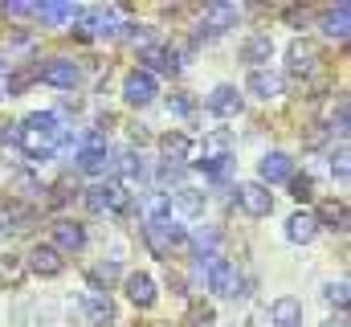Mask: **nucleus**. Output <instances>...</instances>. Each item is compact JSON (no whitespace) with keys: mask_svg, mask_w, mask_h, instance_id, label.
<instances>
[{"mask_svg":"<svg viewBox=\"0 0 351 327\" xmlns=\"http://www.w3.org/2000/svg\"><path fill=\"white\" fill-rule=\"evenodd\" d=\"M16 131H21L25 156L37 160V164H45L53 152H58V144L66 139V127H62V119H58L53 111H33L25 123H16Z\"/></svg>","mask_w":351,"mask_h":327,"instance_id":"f257e3e1","label":"nucleus"},{"mask_svg":"<svg viewBox=\"0 0 351 327\" xmlns=\"http://www.w3.org/2000/svg\"><path fill=\"white\" fill-rule=\"evenodd\" d=\"M200 270H204V278H208V291H213V295H221V299L241 295V274H237V266H233L229 258L208 253V258H200Z\"/></svg>","mask_w":351,"mask_h":327,"instance_id":"f03ea898","label":"nucleus"},{"mask_svg":"<svg viewBox=\"0 0 351 327\" xmlns=\"http://www.w3.org/2000/svg\"><path fill=\"white\" fill-rule=\"evenodd\" d=\"M143 242H147V249H152L156 258H168L172 245L188 242V234H184V225L176 221L172 213H168V217H156V221L143 225Z\"/></svg>","mask_w":351,"mask_h":327,"instance_id":"7ed1b4c3","label":"nucleus"},{"mask_svg":"<svg viewBox=\"0 0 351 327\" xmlns=\"http://www.w3.org/2000/svg\"><path fill=\"white\" fill-rule=\"evenodd\" d=\"M114 168L110 160V152H106V135L102 131H90L86 139H82V148H78V172H86V176H106Z\"/></svg>","mask_w":351,"mask_h":327,"instance_id":"20e7f679","label":"nucleus"},{"mask_svg":"<svg viewBox=\"0 0 351 327\" xmlns=\"http://www.w3.org/2000/svg\"><path fill=\"white\" fill-rule=\"evenodd\" d=\"M86 209H90V213H127V209H131V196H127V188H123V184L106 180V184L86 188Z\"/></svg>","mask_w":351,"mask_h":327,"instance_id":"39448f33","label":"nucleus"},{"mask_svg":"<svg viewBox=\"0 0 351 327\" xmlns=\"http://www.w3.org/2000/svg\"><path fill=\"white\" fill-rule=\"evenodd\" d=\"M319 66H323V49H319L315 41L302 37V41L290 45V54H286V70H290L294 78H315Z\"/></svg>","mask_w":351,"mask_h":327,"instance_id":"423d86ee","label":"nucleus"},{"mask_svg":"<svg viewBox=\"0 0 351 327\" xmlns=\"http://www.w3.org/2000/svg\"><path fill=\"white\" fill-rule=\"evenodd\" d=\"M37 78L45 82V86H58V90H74L78 78H82V70L70 58H49L45 66H37Z\"/></svg>","mask_w":351,"mask_h":327,"instance_id":"0eeeda50","label":"nucleus"},{"mask_svg":"<svg viewBox=\"0 0 351 327\" xmlns=\"http://www.w3.org/2000/svg\"><path fill=\"white\" fill-rule=\"evenodd\" d=\"M156 94H160V82H156V74H147V70H131L123 78V98L131 106H147Z\"/></svg>","mask_w":351,"mask_h":327,"instance_id":"6e6552de","label":"nucleus"},{"mask_svg":"<svg viewBox=\"0 0 351 327\" xmlns=\"http://www.w3.org/2000/svg\"><path fill=\"white\" fill-rule=\"evenodd\" d=\"M25 270H33V274H41V278H58V274L66 270V258H62L53 245H33L29 258H25Z\"/></svg>","mask_w":351,"mask_h":327,"instance_id":"1a4fd4ad","label":"nucleus"},{"mask_svg":"<svg viewBox=\"0 0 351 327\" xmlns=\"http://www.w3.org/2000/svg\"><path fill=\"white\" fill-rule=\"evenodd\" d=\"M237 205L250 213V217H269L274 213V196H269V188L265 184H237Z\"/></svg>","mask_w":351,"mask_h":327,"instance_id":"9d476101","label":"nucleus"},{"mask_svg":"<svg viewBox=\"0 0 351 327\" xmlns=\"http://www.w3.org/2000/svg\"><path fill=\"white\" fill-rule=\"evenodd\" d=\"M49 229H53V249H58V253H78V249H86V229H82L78 221L58 217Z\"/></svg>","mask_w":351,"mask_h":327,"instance_id":"9b49d317","label":"nucleus"},{"mask_svg":"<svg viewBox=\"0 0 351 327\" xmlns=\"http://www.w3.org/2000/svg\"><path fill=\"white\" fill-rule=\"evenodd\" d=\"M82 311H86V324L90 327H102L114 319V307H110V299H106V291L98 286V282H90L86 295H82Z\"/></svg>","mask_w":351,"mask_h":327,"instance_id":"f8f14e48","label":"nucleus"},{"mask_svg":"<svg viewBox=\"0 0 351 327\" xmlns=\"http://www.w3.org/2000/svg\"><path fill=\"white\" fill-rule=\"evenodd\" d=\"M29 225H37V209L33 205H25V201H8V205H0V229L8 234H25Z\"/></svg>","mask_w":351,"mask_h":327,"instance_id":"ddd939ff","label":"nucleus"},{"mask_svg":"<svg viewBox=\"0 0 351 327\" xmlns=\"http://www.w3.org/2000/svg\"><path fill=\"white\" fill-rule=\"evenodd\" d=\"M160 152H164V164L184 168V164H192V156H196V144L184 131H168V135H160Z\"/></svg>","mask_w":351,"mask_h":327,"instance_id":"4468645a","label":"nucleus"},{"mask_svg":"<svg viewBox=\"0 0 351 327\" xmlns=\"http://www.w3.org/2000/svg\"><path fill=\"white\" fill-rule=\"evenodd\" d=\"M258 176H262L258 184H265V188H269V184H282V180L294 176V164H290L286 152H265L262 164H258Z\"/></svg>","mask_w":351,"mask_h":327,"instance_id":"2eb2a0df","label":"nucleus"},{"mask_svg":"<svg viewBox=\"0 0 351 327\" xmlns=\"http://www.w3.org/2000/svg\"><path fill=\"white\" fill-rule=\"evenodd\" d=\"M237 16H241V8L237 4H208L204 8V29L217 37V33H229V29H237Z\"/></svg>","mask_w":351,"mask_h":327,"instance_id":"dca6fc26","label":"nucleus"},{"mask_svg":"<svg viewBox=\"0 0 351 327\" xmlns=\"http://www.w3.org/2000/svg\"><path fill=\"white\" fill-rule=\"evenodd\" d=\"M208 111L221 115V119H237L241 115V90L237 86H217L208 94Z\"/></svg>","mask_w":351,"mask_h":327,"instance_id":"f3484780","label":"nucleus"},{"mask_svg":"<svg viewBox=\"0 0 351 327\" xmlns=\"http://www.w3.org/2000/svg\"><path fill=\"white\" fill-rule=\"evenodd\" d=\"M319 29H323L327 37H335V41H348V29H351V4H348V0H339L335 8H327V12H323Z\"/></svg>","mask_w":351,"mask_h":327,"instance_id":"a211bd4d","label":"nucleus"},{"mask_svg":"<svg viewBox=\"0 0 351 327\" xmlns=\"http://www.w3.org/2000/svg\"><path fill=\"white\" fill-rule=\"evenodd\" d=\"M245 90H250L254 98L269 102V98H278V94H282V74H274V70H250Z\"/></svg>","mask_w":351,"mask_h":327,"instance_id":"6ab92c4d","label":"nucleus"},{"mask_svg":"<svg viewBox=\"0 0 351 327\" xmlns=\"http://www.w3.org/2000/svg\"><path fill=\"white\" fill-rule=\"evenodd\" d=\"M139 58H143V70H147V74H156V70L176 74V70H180V54H176V49H168V45H147Z\"/></svg>","mask_w":351,"mask_h":327,"instance_id":"aec40b11","label":"nucleus"},{"mask_svg":"<svg viewBox=\"0 0 351 327\" xmlns=\"http://www.w3.org/2000/svg\"><path fill=\"white\" fill-rule=\"evenodd\" d=\"M315 225H319V229H339V234H348V205H343V201H323V205L315 209Z\"/></svg>","mask_w":351,"mask_h":327,"instance_id":"412c9836","label":"nucleus"},{"mask_svg":"<svg viewBox=\"0 0 351 327\" xmlns=\"http://www.w3.org/2000/svg\"><path fill=\"white\" fill-rule=\"evenodd\" d=\"M274 58V41L265 33H254L245 45H241V62H250V70H265V62Z\"/></svg>","mask_w":351,"mask_h":327,"instance_id":"4be33fe9","label":"nucleus"},{"mask_svg":"<svg viewBox=\"0 0 351 327\" xmlns=\"http://www.w3.org/2000/svg\"><path fill=\"white\" fill-rule=\"evenodd\" d=\"M269 327H302V303L298 299H278L269 307Z\"/></svg>","mask_w":351,"mask_h":327,"instance_id":"5701e85b","label":"nucleus"},{"mask_svg":"<svg viewBox=\"0 0 351 327\" xmlns=\"http://www.w3.org/2000/svg\"><path fill=\"white\" fill-rule=\"evenodd\" d=\"M286 238L294 245H311L319 238V225H315V213H294L290 221H286Z\"/></svg>","mask_w":351,"mask_h":327,"instance_id":"b1692460","label":"nucleus"},{"mask_svg":"<svg viewBox=\"0 0 351 327\" xmlns=\"http://www.w3.org/2000/svg\"><path fill=\"white\" fill-rule=\"evenodd\" d=\"M37 16H41L45 25H74V21L82 16V8H78V4H62V0H49V4H37Z\"/></svg>","mask_w":351,"mask_h":327,"instance_id":"393cba45","label":"nucleus"},{"mask_svg":"<svg viewBox=\"0 0 351 327\" xmlns=\"http://www.w3.org/2000/svg\"><path fill=\"white\" fill-rule=\"evenodd\" d=\"M127 299L135 307H152L156 303V278L152 274H127Z\"/></svg>","mask_w":351,"mask_h":327,"instance_id":"a878e982","label":"nucleus"},{"mask_svg":"<svg viewBox=\"0 0 351 327\" xmlns=\"http://www.w3.org/2000/svg\"><path fill=\"white\" fill-rule=\"evenodd\" d=\"M233 160V135L229 131H213L204 139V160L200 164H229Z\"/></svg>","mask_w":351,"mask_h":327,"instance_id":"bb28decb","label":"nucleus"},{"mask_svg":"<svg viewBox=\"0 0 351 327\" xmlns=\"http://www.w3.org/2000/svg\"><path fill=\"white\" fill-rule=\"evenodd\" d=\"M168 209L184 213V217H200V213H204V192H192V188H176V192H168Z\"/></svg>","mask_w":351,"mask_h":327,"instance_id":"cd10ccee","label":"nucleus"},{"mask_svg":"<svg viewBox=\"0 0 351 327\" xmlns=\"http://www.w3.org/2000/svg\"><path fill=\"white\" fill-rule=\"evenodd\" d=\"M21 278H25V258L0 253V282H4V286H21Z\"/></svg>","mask_w":351,"mask_h":327,"instance_id":"c85d7f7f","label":"nucleus"},{"mask_svg":"<svg viewBox=\"0 0 351 327\" xmlns=\"http://www.w3.org/2000/svg\"><path fill=\"white\" fill-rule=\"evenodd\" d=\"M114 168H119V176H123V188H127V184H139V180H143V160H139L135 152H123V156L114 160Z\"/></svg>","mask_w":351,"mask_h":327,"instance_id":"c756f323","label":"nucleus"},{"mask_svg":"<svg viewBox=\"0 0 351 327\" xmlns=\"http://www.w3.org/2000/svg\"><path fill=\"white\" fill-rule=\"evenodd\" d=\"M119 37L123 41H131V45H152V29L147 25H139V21H127V25H119Z\"/></svg>","mask_w":351,"mask_h":327,"instance_id":"7c9ffc66","label":"nucleus"},{"mask_svg":"<svg viewBox=\"0 0 351 327\" xmlns=\"http://www.w3.org/2000/svg\"><path fill=\"white\" fill-rule=\"evenodd\" d=\"M160 188H164V196H168V192H176V188H184V168L164 164V168H160Z\"/></svg>","mask_w":351,"mask_h":327,"instance_id":"2f4dec72","label":"nucleus"},{"mask_svg":"<svg viewBox=\"0 0 351 327\" xmlns=\"http://www.w3.org/2000/svg\"><path fill=\"white\" fill-rule=\"evenodd\" d=\"M49 192H53V196H49V205H70V201H74V196H78L82 188H78L74 180H58V184H53Z\"/></svg>","mask_w":351,"mask_h":327,"instance_id":"473e14b6","label":"nucleus"},{"mask_svg":"<svg viewBox=\"0 0 351 327\" xmlns=\"http://www.w3.org/2000/svg\"><path fill=\"white\" fill-rule=\"evenodd\" d=\"M286 184H290V196H294V201H311V196H315V180H311V176H290Z\"/></svg>","mask_w":351,"mask_h":327,"instance_id":"72a5a7b5","label":"nucleus"},{"mask_svg":"<svg viewBox=\"0 0 351 327\" xmlns=\"http://www.w3.org/2000/svg\"><path fill=\"white\" fill-rule=\"evenodd\" d=\"M33 82H37V66H33V70H16V74L8 78V94H21V90L33 86Z\"/></svg>","mask_w":351,"mask_h":327,"instance_id":"f704fd0d","label":"nucleus"},{"mask_svg":"<svg viewBox=\"0 0 351 327\" xmlns=\"http://www.w3.org/2000/svg\"><path fill=\"white\" fill-rule=\"evenodd\" d=\"M331 131H339V135H348V98L339 94V111L331 115Z\"/></svg>","mask_w":351,"mask_h":327,"instance_id":"c9c22d12","label":"nucleus"},{"mask_svg":"<svg viewBox=\"0 0 351 327\" xmlns=\"http://www.w3.org/2000/svg\"><path fill=\"white\" fill-rule=\"evenodd\" d=\"M327 299H331L339 311H348V282H331V286H327Z\"/></svg>","mask_w":351,"mask_h":327,"instance_id":"e433bc0d","label":"nucleus"},{"mask_svg":"<svg viewBox=\"0 0 351 327\" xmlns=\"http://www.w3.org/2000/svg\"><path fill=\"white\" fill-rule=\"evenodd\" d=\"M4 12H8V16H37V4H25V0H12V4H4Z\"/></svg>","mask_w":351,"mask_h":327,"instance_id":"4c0bfd02","label":"nucleus"},{"mask_svg":"<svg viewBox=\"0 0 351 327\" xmlns=\"http://www.w3.org/2000/svg\"><path fill=\"white\" fill-rule=\"evenodd\" d=\"M168 111H176V115H192V98H188V94H172V98H168Z\"/></svg>","mask_w":351,"mask_h":327,"instance_id":"58836bf2","label":"nucleus"},{"mask_svg":"<svg viewBox=\"0 0 351 327\" xmlns=\"http://www.w3.org/2000/svg\"><path fill=\"white\" fill-rule=\"evenodd\" d=\"M188 319H192V327H208L213 324V307H192Z\"/></svg>","mask_w":351,"mask_h":327,"instance_id":"ea45409f","label":"nucleus"},{"mask_svg":"<svg viewBox=\"0 0 351 327\" xmlns=\"http://www.w3.org/2000/svg\"><path fill=\"white\" fill-rule=\"evenodd\" d=\"M331 172H335L339 180H348V148H339V156L331 160Z\"/></svg>","mask_w":351,"mask_h":327,"instance_id":"a19ab883","label":"nucleus"},{"mask_svg":"<svg viewBox=\"0 0 351 327\" xmlns=\"http://www.w3.org/2000/svg\"><path fill=\"white\" fill-rule=\"evenodd\" d=\"M319 327H348V319L339 315V319H327V324H319Z\"/></svg>","mask_w":351,"mask_h":327,"instance_id":"79ce46f5","label":"nucleus"},{"mask_svg":"<svg viewBox=\"0 0 351 327\" xmlns=\"http://www.w3.org/2000/svg\"><path fill=\"white\" fill-rule=\"evenodd\" d=\"M0 98H4V82H0Z\"/></svg>","mask_w":351,"mask_h":327,"instance_id":"37998d69","label":"nucleus"}]
</instances>
